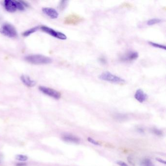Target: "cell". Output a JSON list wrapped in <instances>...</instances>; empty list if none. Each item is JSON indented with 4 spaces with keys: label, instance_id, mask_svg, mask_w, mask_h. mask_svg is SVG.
Here are the masks:
<instances>
[{
    "label": "cell",
    "instance_id": "1",
    "mask_svg": "<svg viewBox=\"0 0 166 166\" xmlns=\"http://www.w3.org/2000/svg\"><path fill=\"white\" fill-rule=\"evenodd\" d=\"M25 61L29 63L36 65H43L51 63V58L41 55H29L25 57Z\"/></svg>",
    "mask_w": 166,
    "mask_h": 166
},
{
    "label": "cell",
    "instance_id": "2",
    "mask_svg": "<svg viewBox=\"0 0 166 166\" xmlns=\"http://www.w3.org/2000/svg\"><path fill=\"white\" fill-rule=\"evenodd\" d=\"M99 79L103 81L115 84H124L126 83L125 79L108 71H105L100 74L99 76Z\"/></svg>",
    "mask_w": 166,
    "mask_h": 166
},
{
    "label": "cell",
    "instance_id": "3",
    "mask_svg": "<svg viewBox=\"0 0 166 166\" xmlns=\"http://www.w3.org/2000/svg\"><path fill=\"white\" fill-rule=\"evenodd\" d=\"M0 31L2 34L9 38H15L18 36L17 31L13 25L10 23H5L2 25Z\"/></svg>",
    "mask_w": 166,
    "mask_h": 166
},
{
    "label": "cell",
    "instance_id": "4",
    "mask_svg": "<svg viewBox=\"0 0 166 166\" xmlns=\"http://www.w3.org/2000/svg\"><path fill=\"white\" fill-rule=\"evenodd\" d=\"M40 28L43 32H45V33L51 36L52 37L57 38V39H60L61 40H66L67 38L66 35L65 34L60 32V31L54 30L49 27L42 26V27H40Z\"/></svg>",
    "mask_w": 166,
    "mask_h": 166
},
{
    "label": "cell",
    "instance_id": "5",
    "mask_svg": "<svg viewBox=\"0 0 166 166\" xmlns=\"http://www.w3.org/2000/svg\"><path fill=\"white\" fill-rule=\"evenodd\" d=\"M39 89L42 93L46 95L52 97L53 99L58 100L61 97V93L56 90L45 87V86H40L39 87Z\"/></svg>",
    "mask_w": 166,
    "mask_h": 166
},
{
    "label": "cell",
    "instance_id": "6",
    "mask_svg": "<svg viewBox=\"0 0 166 166\" xmlns=\"http://www.w3.org/2000/svg\"><path fill=\"white\" fill-rule=\"evenodd\" d=\"M83 20V18L81 16L76 14H72L69 15L65 19V23L68 24L76 25L80 23Z\"/></svg>",
    "mask_w": 166,
    "mask_h": 166
},
{
    "label": "cell",
    "instance_id": "7",
    "mask_svg": "<svg viewBox=\"0 0 166 166\" xmlns=\"http://www.w3.org/2000/svg\"><path fill=\"white\" fill-rule=\"evenodd\" d=\"M138 56V53L137 52L130 51L120 57V60L124 62H132L136 60Z\"/></svg>",
    "mask_w": 166,
    "mask_h": 166
},
{
    "label": "cell",
    "instance_id": "8",
    "mask_svg": "<svg viewBox=\"0 0 166 166\" xmlns=\"http://www.w3.org/2000/svg\"><path fill=\"white\" fill-rule=\"evenodd\" d=\"M2 4L6 11L9 12H14L18 10L16 1L5 0Z\"/></svg>",
    "mask_w": 166,
    "mask_h": 166
},
{
    "label": "cell",
    "instance_id": "9",
    "mask_svg": "<svg viewBox=\"0 0 166 166\" xmlns=\"http://www.w3.org/2000/svg\"><path fill=\"white\" fill-rule=\"evenodd\" d=\"M42 11L45 15H46L52 19H57L59 16L58 12L54 8L51 7H44L42 9Z\"/></svg>",
    "mask_w": 166,
    "mask_h": 166
},
{
    "label": "cell",
    "instance_id": "10",
    "mask_svg": "<svg viewBox=\"0 0 166 166\" xmlns=\"http://www.w3.org/2000/svg\"><path fill=\"white\" fill-rule=\"evenodd\" d=\"M134 98L140 103H143L148 99V95L141 89L137 90L134 94Z\"/></svg>",
    "mask_w": 166,
    "mask_h": 166
},
{
    "label": "cell",
    "instance_id": "11",
    "mask_svg": "<svg viewBox=\"0 0 166 166\" xmlns=\"http://www.w3.org/2000/svg\"><path fill=\"white\" fill-rule=\"evenodd\" d=\"M21 80L22 83L24 84V85L28 87H32L36 85V82L34 80H32L31 78L29 76L25 74L22 75L21 77Z\"/></svg>",
    "mask_w": 166,
    "mask_h": 166
},
{
    "label": "cell",
    "instance_id": "12",
    "mask_svg": "<svg viewBox=\"0 0 166 166\" xmlns=\"http://www.w3.org/2000/svg\"><path fill=\"white\" fill-rule=\"evenodd\" d=\"M63 139L67 142H71V143H79L80 140L74 135L71 134H66L63 136Z\"/></svg>",
    "mask_w": 166,
    "mask_h": 166
},
{
    "label": "cell",
    "instance_id": "13",
    "mask_svg": "<svg viewBox=\"0 0 166 166\" xmlns=\"http://www.w3.org/2000/svg\"><path fill=\"white\" fill-rule=\"evenodd\" d=\"M39 27H34V28H32L29 29L27 30V31H24L22 35L24 37H28V36H30L32 34L34 33L35 32H36L39 29Z\"/></svg>",
    "mask_w": 166,
    "mask_h": 166
},
{
    "label": "cell",
    "instance_id": "14",
    "mask_svg": "<svg viewBox=\"0 0 166 166\" xmlns=\"http://www.w3.org/2000/svg\"><path fill=\"white\" fill-rule=\"evenodd\" d=\"M162 21V20L161 19L156 18L151 19L147 21V25L151 26V25H155V24H157V23H160Z\"/></svg>",
    "mask_w": 166,
    "mask_h": 166
},
{
    "label": "cell",
    "instance_id": "15",
    "mask_svg": "<svg viewBox=\"0 0 166 166\" xmlns=\"http://www.w3.org/2000/svg\"><path fill=\"white\" fill-rule=\"evenodd\" d=\"M148 43H149V45H151V46H153V47L161 49H163L164 50H166V47L164 45H161V44H158V43H154V42H152V41H149Z\"/></svg>",
    "mask_w": 166,
    "mask_h": 166
},
{
    "label": "cell",
    "instance_id": "16",
    "mask_svg": "<svg viewBox=\"0 0 166 166\" xmlns=\"http://www.w3.org/2000/svg\"><path fill=\"white\" fill-rule=\"evenodd\" d=\"M16 158L19 161H26L28 160V157L26 155H18L16 156Z\"/></svg>",
    "mask_w": 166,
    "mask_h": 166
},
{
    "label": "cell",
    "instance_id": "17",
    "mask_svg": "<svg viewBox=\"0 0 166 166\" xmlns=\"http://www.w3.org/2000/svg\"><path fill=\"white\" fill-rule=\"evenodd\" d=\"M68 2V1H62L60 2V5H59V7L61 10H63L67 6Z\"/></svg>",
    "mask_w": 166,
    "mask_h": 166
},
{
    "label": "cell",
    "instance_id": "18",
    "mask_svg": "<svg viewBox=\"0 0 166 166\" xmlns=\"http://www.w3.org/2000/svg\"><path fill=\"white\" fill-rule=\"evenodd\" d=\"M142 163L144 166H155L154 164H152L151 161L149 159H145Z\"/></svg>",
    "mask_w": 166,
    "mask_h": 166
},
{
    "label": "cell",
    "instance_id": "19",
    "mask_svg": "<svg viewBox=\"0 0 166 166\" xmlns=\"http://www.w3.org/2000/svg\"><path fill=\"white\" fill-rule=\"evenodd\" d=\"M87 140H88L89 142H90L91 143H92V144H94V145H100V144L99 143V142L96 141L95 140H94V139L92 138H90V137H89V138H87Z\"/></svg>",
    "mask_w": 166,
    "mask_h": 166
},
{
    "label": "cell",
    "instance_id": "20",
    "mask_svg": "<svg viewBox=\"0 0 166 166\" xmlns=\"http://www.w3.org/2000/svg\"><path fill=\"white\" fill-rule=\"evenodd\" d=\"M152 132L156 135H159V136H161L163 135V132L160 130L157 129H152Z\"/></svg>",
    "mask_w": 166,
    "mask_h": 166
},
{
    "label": "cell",
    "instance_id": "21",
    "mask_svg": "<svg viewBox=\"0 0 166 166\" xmlns=\"http://www.w3.org/2000/svg\"><path fill=\"white\" fill-rule=\"evenodd\" d=\"M117 163L120 166H129L127 164H126V163L122 161H117Z\"/></svg>",
    "mask_w": 166,
    "mask_h": 166
},
{
    "label": "cell",
    "instance_id": "22",
    "mask_svg": "<svg viewBox=\"0 0 166 166\" xmlns=\"http://www.w3.org/2000/svg\"><path fill=\"white\" fill-rule=\"evenodd\" d=\"M99 61L100 63H102V64H105L107 63L106 59L104 57H101L99 58Z\"/></svg>",
    "mask_w": 166,
    "mask_h": 166
},
{
    "label": "cell",
    "instance_id": "23",
    "mask_svg": "<svg viewBox=\"0 0 166 166\" xmlns=\"http://www.w3.org/2000/svg\"><path fill=\"white\" fill-rule=\"evenodd\" d=\"M156 160L157 161L161 163H162V164H166V162L165 160H163L162 159H160V158H156Z\"/></svg>",
    "mask_w": 166,
    "mask_h": 166
},
{
    "label": "cell",
    "instance_id": "24",
    "mask_svg": "<svg viewBox=\"0 0 166 166\" xmlns=\"http://www.w3.org/2000/svg\"><path fill=\"white\" fill-rule=\"evenodd\" d=\"M25 165H26V164H25V163H24L21 162V163H18V164H17V165H16V166H25Z\"/></svg>",
    "mask_w": 166,
    "mask_h": 166
}]
</instances>
